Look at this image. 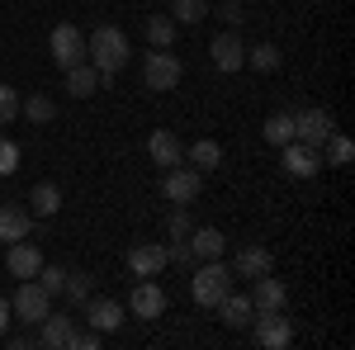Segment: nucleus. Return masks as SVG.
<instances>
[{"label":"nucleus","instance_id":"nucleus-1","mask_svg":"<svg viewBox=\"0 0 355 350\" xmlns=\"http://www.w3.org/2000/svg\"><path fill=\"white\" fill-rule=\"evenodd\" d=\"M85 57H90V67L110 81L114 71H123L128 67V57H133V43H128V33L114 24H100L90 38H85Z\"/></svg>","mask_w":355,"mask_h":350},{"label":"nucleus","instance_id":"nucleus-2","mask_svg":"<svg viewBox=\"0 0 355 350\" xmlns=\"http://www.w3.org/2000/svg\"><path fill=\"white\" fill-rule=\"evenodd\" d=\"M232 289V265H223V256L218 261H204V265L194 270V279H190V294L199 308H218V298Z\"/></svg>","mask_w":355,"mask_h":350},{"label":"nucleus","instance_id":"nucleus-3","mask_svg":"<svg viewBox=\"0 0 355 350\" xmlns=\"http://www.w3.org/2000/svg\"><path fill=\"white\" fill-rule=\"evenodd\" d=\"M180 76H185V67H180V57L171 53V48H152V53L142 57V85L147 90L166 95V90L180 85Z\"/></svg>","mask_w":355,"mask_h":350},{"label":"nucleus","instance_id":"nucleus-4","mask_svg":"<svg viewBox=\"0 0 355 350\" xmlns=\"http://www.w3.org/2000/svg\"><path fill=\"white\" fill-rule=\"evenodd\" d=\"M10 313H15L24 326H38L48 313H53V294H48L38 279H19V294H15V303H10Z\"/></svg>","mask_w":355,"mask_h":350},{"label":"nucleus","instance_id":"nucleus-5","mask_svg":"<svg viewBox=\"0 0 355 350\" xmlns=\"http://www.w3.org/2000/svg\"><path fill=\"white\" fill-rule=\"evenodd\" d=\"M251 336H256V346H266V350H284L294 341V322L284 317V308L279 313H256L251 317Z\"/></svg>","mask_w":355,"mask_h":350},{"label":"nucleus","instance_id":"nucleus-6","mask_svg":"<svg viewBox=\"0 0 355 350\" xmlns=\"http://www.w3.org/2000/svg\"><path fill=\"white\" fill-rule=\"evenodd\" d=\"M166 199H171V204H180V209H190L194 199H199V194H204V175H199V170H194V166H171V170H166Z\"/></svg>","mask_w":355,"mask_h":350},{"label":"nucleus","instance_id":"nucleus-7","mask_svg":"<svg viewBox=\"0 0 355 350\" xmlns=\"http://www.w3.org/2000/svg\"><path fill=\"white\" fill-rule=\"evenodd\" d=\"M48 48H53V62L67 71V67H76V62H85V33L76 24H57L53 38H48Z\"/></svg>","mask_w":355,"mask_h":350},{"label":"nucleus","instance_id":"nucleus-8","mask_svg":"<svg viewBox=\"0 0 355 350\" xmlns=\"http://www.w3.org/2000/svg\"><path fill=\"white\" fill-rule=\"evenodd\" d=\"M279 152H284V161H279V166H284L294 180H313V175L322 170V147H308V142L294 137V142H284Z\"/></svg>","mask_w":355,"mask_h":350},{"label":"nucleus","instance_id":"nucleus-9","mask_svg":"<svg viewBox=\"0 0 355 350\" xmlns=\"http://www.w3.org/2000/svg\"><path fill=\"white\" fill-rule=\"evenodd\" d=\"M166 289L157 284V279H137L133 284V298H128V313H133L137 322H152V317H162L166 313Z\"/></svg>","mask_w":355,"mask_h":350},{"label":"nucleus","instance_id":"nucleus-10","mask_svg":"<svg viewBox=\"0 0 355 350\" xmlns=\"http://www.w3.org/2000/svg\"><path fill=\"white\" fill-rule=\"evenodd\" d=\"M331 133H336V123H331L327 109H299V114H294V137L308 142V147H322Z\"/></svg>","mask_w":355,"mask_h":350},{"label":"nucleus","instance_id":"nucleus-11","mask_svg":"<svg viewBox=\"0 0 355 350\" xmlns=\"http://www.w3.org/2000/svg\"><path fill=\"white\" fill-rule=\"evenodd\" d=\"M251 308L256 313H289V289H284V279H275V274H261V279H251Z\"/></svg>","mask_w":355,"mask_h":350},{"label":"nucleus","instance_id":"nucleus-12","mask_svg":"<svg viewBox=\"0 0 355 350\" xmlns=\"http://www.w3.org/2000/svg\"><path fill=\"white\" fill-rule=\"evenodd\" d=\"M81 308H85V322L95 326L100 336H114V331L123 326V303H119V298H95L90 294Z\"/></svg>","mask_w":355,"mask_h":350},{"label":"nucleus","instance_id":"nucleus-13","mask_svg":"<svg viewBox=\"0 0 355 350\" xmlns=\"http://www.w3.org/2000/svg\"><path fill=\"white\" fill-rule=\"evenodd\" d=\"M209 57H214L218 71H242V67H246V43L227 28V33H218V38L209 43Z\"/></svg>","mask_w":355,"mask_h":350},{"label":"nucleus","instance_id":"nucleus-14","mask_svg":"<svg viewBox=\"0 0 355 350\" xmlns=\"http://www.w3.org/2000/svg\"><path fill=\"white\" fill-rule=\"evenodd\" d=\"M275 270V256L266 251V246L246 242L242 251H237V261H232V279H261V274H270Z\"/></svg>","mask_w":355,"mask_h":350},{"label":"nucleus","instance_id":"nucleus-15","mask_svg":"<svg viewBox=\"0 0 355 350\" xmlns=\"http://www.w3.org/2000/svg\"><path fill=\"white\" fill-rule=\"evenodd\" d=\"M128 270H133L137 279H157L166 270V246L162 242H137L128 251Z\"/></svg>","mask_w":355,"mask_h":350},{"label":"nucleus","instance_id":"nucleus-16","mask_svg":"<svg viewBox=\"0 0 355 350\" xmlns=\"http://www.w3.org/2000/svg\"><path fill=\"white\" fill-rule=\"evenodd\" d=\"M214 313H218V322H223V326H232V331H246V326H251V317H256L251 298L237 294V289H227V294L218 298V308H214Z\"/></svg>","mask_w":355,"mask_h":350},{"label":"nucleus","instance_id":"nucleus-17","mask_svg":"<svg viewBox=\"0 0 355 350\" xmlns=\"http://www.w3.org/2000/svg\"><path fill=\"white\" fill-rule=\"evenodd\" d=\"M5 265H10L15 279H33V274L43 270V251L19 237V242H10V251H5Z\"/></svg>","mask_w":355,"mask_h":350},{"label":"nucleus","instance_id":"nucleus-18","mask_svg":"<svg viewBox=\"0 0 355 350\" xmlns=\"http://www.w3.org/2000/svg\"><path fill=\"white\" fill-rule=\"evenodd\" d=\"M147 157H152L157 166H166V170H171V166L185 161V142L171 133V128H157V133L147 137Z\"/></svg>","mask_w":355,"mask_h":350},{"label":"nucleus","instance_id":"nucleus-19","mask_svg":"<svg viewBox=\"0 0 355 350\" xmlns=\"http://www.w3.org/2000/svg\"><path fill=\"white\" fill-rule=\"evenodd\" d=\"M38 326H43L38 346H48V350H67V346H71V336H76V317H67V313H48Z\"/></svg>","mask_w":355,"mask_h":350},{"label":"nucleus","instance_id":"nucleus-20","mask_svg":"<svg viewBox=\"0 0 355 350\" xmlns=\"http://www.w3.org/2000/svg\"><path fill=\"white\" fill-rule=\"evenodd\" d=\"M33 232V213H28L24 204H5L0 209V242H19V237H28Z\"/></svg>","mask_w":355,"mask_h":350},{"label":"nucleus","instance_id":"nucleus-21","mask_svg":"<svg viewBox=\"0 0 355 350\" xmlns=\"http://www.w3.org/2000/svg\"><path fill=\"white\" fill-rule=\"evenodd\" d=\"M100 85H105V76H100L90 62H76V67H67V95H76V100H90Z\"/></svg>","mask_w":355,"mask_h":350},{"label":"nucleus","instance_id":"nucleus-22","mask_svg":"<svg viewBox=\"0 0 355 350\" xmlns=\"http://www.w3.org/2000/svg\"><path fill=\"white\" fill-rule=\"evenodd\" d=\"M190 251H194V261H218L223 251H227V237H223L218 227H194L190 237Z\"/></svg>","mask_w":355,"mask_h":350},{"label":"nucleus","instance_id":"nucleus-23","mask_svg":"<svg viewBox=\"0 0 355 350\" xmlns=\"http://www.w3.org/2000/svg\"><path fill=\"white\" fill-rule=\"evenodd\" d=\"M28 213H33V218H57V213H62V189H57L53 180L33 185V194H28Z\"/></svg>","mask_w":355,"mask_h":350},{"label":"nucleus","instance_id":"nucleus-24","mask_svg":"<svg viewBox=\"0 0 355 350\" xmlns=\"http://www.w3.org/2000/svg\"><path fill=\"white\" fill-rule=\"evenodd\" d=\"M185 161H190L199 175H209V170H218V166H223V147L214 142V137H199L190 152H185Z\"/></svg>","mask_w":355,"mask_h":350},{"label":"nucleus","instance_id":"nucleus-25","mask_svg":"<svg viewBox=\"0 0 355 350\" xmlns=\"http://www.w3.org/2000/svg\"><path fill=\"white\" fill-rule=\"evenodd\" d=\"M279 62H284V57H279L275 43H251V48H246V67H251V71H261V76L279 71Z\"/></svg>","mask_w":355,"mask_h":350},{"label":"nucleus","instance_id":"nucleus-26","mask_svg":"<svg viewBox=\"0 0 355 350\" xmlns=\"http://www.w3.org/2000/svg\"><path fill=\"white\" fill-rule=\"evenodd\" d=\"M142 33H147L152 48H171V43H175V19H171V15H147Z\"/></svg>","mask_w":355,"mask_h":350},{"label":"nucleus","instance_id":"nucleus-27","mask_svg":"<svg viewBox=\"0 0 355 350\" xmlns=\"http://www.w3.org/2000/svg\"><path fill=\"white\" fill-rule=\"evenodd\" d=\"M261 137H266L270 147H284V142H294V114H270V119L261 123Z\"/></svg>","mask_w":355,"mask_h":350},{"label":"nucleus","instance_id":"nucleus-28","mask_svg":"<svg viewBox=\"0 0 355 350\" xmlns=\"http://www.w3.org/2000/svg\"><path fill=\"white\" fill-rule=\"evenodd\" d=\"M351 157H355V147L346 133H331L322 142V166H351Z\"/></svg>","mask_w":355,"mask_h":350},{"label":"nucleus","instance_id":"nucleus-29","mask_svg":"<svg viewBox=\"0 0 355 350\" xmlns=\"http://www.w3.org/2000/svg\"><path fill=\"white\" fill-rule=\"evenodd\" d=\"M214 10V0H171V19L175 24H199Z\"/></svg>","mask_w":355,"mask_h":350},{"label":"nucleus","instance_id":"nucleus-30","mask_svg":"<svg viewBox=\"0 0 355 350\" xmlns=\"http://www.w3.org/2000/svg\"><path fill=\"white\" fill-rule=\"evenodd\" d=\"M90 294H95V289H90V274H85V270H67V289H62V298H67L71 308H81Z\"/></svg>","mask_w":355,"mask_h":350},{"label":"nucleus","instance_id":"nucleus-31","mask_svg":"<svg viewBox=\"0 0 355 350\" xmlns=\"http://www.w3.org/2000/svg\"><path fill=\"white\" fill-rule=\"evenodd\" d=\"M19 114H24L28 123H53L57 105L48 100V95H28V100H19Z\"/></svg>","mask_w":355,"mask_h":350},{"label":"nucleus","instance_id":"nucleus-32","mask_svg":"<svg viewBox=\"0 0 355 350\" xmlns=\"http://www.w3.org/2000/svg\"><path fill=\"white\" fill-rule=\"evenodd\" d=\"M33 279H38V284H43L53 298H62V289H67V270H62V265H43Z\"/></svg>","mask_w":355,"mask_h":350},{"label":"nucleus","instance_id":"nucleus-33","mask_svg":"<svg viewBox=\"0 0 355 350\" xmlns=\"http://www.w3.org/2000/svg\"><path fill=\"white\" fill-rule=\"evenodd\" d=\"M19 119V90L0 81V123H15Z\"/></svg>","mask_w":355,"mask_h":350},{"label":"nucleus","instance_id":"nucleus-34","mask_svg":"<svg viewBox=\"0 0 355 350\" xmlns=\"http://www.w3.org/2000/svg\"><path fill=\"white\" fill-rule=\"evenodd\" d=\"M19 170V147L10 137H0V175H15Z\"/></svg>","mask_w":355,"mask_h":350},{"label":"nucleus","instance_id":"nucleus-35","mask_svg":"<svg viewBox=\"0 0 355 350\" xmlns=\"http://www.w3.org/2000/svg\"><path fill=\"white\" fill-rule=\"evenodd\" d=\"M166 227H171V237H190V232H194L190 213H185V209H180V204H175V213H171V222H166Z\"/></svg>","mask_w":355,"mask_h":350},{"label":"nucleus","instance_id":"nucleus-36","mask_svg":"<svg viewBox=\"0 0 355 350\" xmlns=\"http://www.w3.org/2000/svg\"><path fill=\"white\" fill-rule=\"evenodd\" d=\"M223 19H227V24H242L246 15H242V5H237V0H223V10H218Z\"/></svg>","mask_w":355,"mask_h":350},{"label":"nucleus","instance_id":"nucleus-37","mask_svg":"<svg viewBox=\"0 0 355 350\" xmlns=\"http://www.w3.org/2000/svg\"><path fill=\"white\" fill-rule=\"evenodd\" d=\"M10 346H15V350H28V346H33V336H28V331H19V336H10Z\"/></svg>","mask_w":355,"mask_h":350},{"label":"nucleus","instance_id":"nucleus-38","mask_svg":"<svg viewBox=\"0 0 355 350\" xmlns=\"http://www.w3.org/2000/svg\"><path fill=\"white\" fill-rule=\"evenodd\" d=\"M5 326H10V303L0 298V336H5Z\"/></svg>","mask_w":355,"mask_h":350}]
</instances>
